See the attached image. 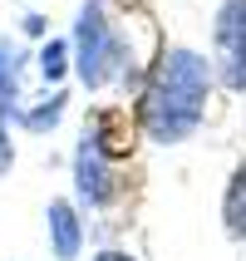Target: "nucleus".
Instances as JSON below:
<instances>
[{
  "label": "nucleus",
  "instance_id": "obj_1",
  "mask_svg": "<svg viewBox=\"0 0 246 261\" xmlns=\"http://www.w3.org/2000/svg\"><path fill=\"white\" fill-rule=\"evenodd\" d=\"M212 79H217V69H212L207 55H197L187 44H173L158 59V69H153V79L143 89V133L162 148L187 143L207 118Z\"/></svg>",
  "mask_w": 246,
  "mask_h": 261
},
{
  "label": "nucleus",
  "instance_id": "obj_2",
  "mask_svg": "<svg viewBox=\"0 0 246 261\" xmlns=\"http://www.w3.org/2000/svg\"><path fill=\"white\" fill-rule=\"evenodd\" d=\"M74 74H79V84L84 89H108L114 79L128 74V40H123V30L118 20L108 15L103 0H79V20H74Z\"/></svg>",
  "mask_w": 246,
  "mask_h": 261
},
{
  "label": "nucleus",
  "instance_id": "obj_3",
  "mask_svg": "<svg viewBox=\"0 0 246 261\" xmlns=\"http://www.w3.org/2000/svg\"><path fill=\"white\" fill-rule=\"evenodd\" d=\"M212 69L227 89H246V0H222L212 15Z\"/></svg>",
  "mask_w": 246,
  "mask_h": 261
},
{
  "label": "nucleus",
  "instance_id": "obj_4",
  "mask_svg": "<svg viewBox=\"0 0 246 261\" xmlns=\"http://www.w3.org/2000/svg\"><path fill=\"white\" fill-rule=\"evenodd\" d=\"M74 192L84 207H108L114 202V163H108V148H103V133L99 128H84L79 148H74Z\"/></svg>",
  "mask_w": 246,
  "mask_h": 261
},
{
  "label": "nucleus",
  "instance_id": "obj_5",
  "mask_svg": "<svg viewBox=\"0 0 246 261\" xmlns=\"http://www.w3.org/2000/svg\"><path fill=\"white\" fill-rule=\"evenodd\" d=\"M44 232H49V251L59 261H79V251H84V217L74 212V202L54 197L44 207Z\"/></svg>",
  "mask_w": 246,
  "mask_h": 261
},
{
  "label": "nucleus",
  "instance_id": "obj_6",
  "mask_svg": "<svg viewBox=\"0 0 246 261\" xmlns=\"http://www.w3.org/2000/svg\"><path fill=\"white\" fill-rule=\"evenodd\" d=\"M222 222L232 242H246V168H236L232 182H227V197H222Z\"/></svg>",
  "mask_w": 246,
  "mask_h": 261
},
{
  "label": "nucleus",
  "instance_id": "obj_7",
  "mask_svg": "<svg viewBox=\"0 0 246 261\" xmlns=\"http://www.w3.org/2000/svg\"><path fill=\"white\" fill-rule=\"evenodd\" d=\"M20 84H25V49L15 40H0V99L20 103Z\"/></svg>",
  "mask_w": 246,
  "mask_h": 261
},
{
  "label": "nucleus",
  "instance_id": "obj_8",
  "mask_svg": "<svg viewBox=\"0 0 246 261\" xmlns=\"http://www.w3.org/2000/svg\"><path fill=\"white\" fill-rule=\"evenodd\" d=\"M64 109H69V99L54 89V94L44 103H35V109H20V103H15V118H20V128H30V133H49L59 118H64Z\"/></svg>",
  "mask_w": 246,
  "mask_h": 261
},
{
  "label": "nucleus",
  "instance_id": "obj_9",
  "mask_svg": "<svg viewBox=\"0 0 246 261\" xmlns=\"http://www.w3.org/2000/svg\"><path fill=\"white\" fill-rule=\"evenodd\" d=\"M69 55H74V49H69V40H49V44L40 49V74L59 84V79L69 74Z\"/></svg>",
  "mask_w": 246,
  "mask_h": 261
},
{
  "label": "nucleus",
  "instance_id": "obj_10",
  "mask_svg": "<svg viewBox=\"0 0 246 261\" xmlns=\"http://www.w3.org/2000/svg\"><path fill=\"white\" fill-rule=\"evenodd\" d=\"M10 118H15V103L0 99V177H10L15 168V138H10Z\"/></svg>",
  "mask_w": 246,
  "mask_h": 261
},
{
  "label": "nucleus",
  "instance_id": "obj_11",
  "mask_svg": "<svg viewBox=\"0 0 246 261\" xmlns=\"http://www.w3.org/2000/svg\"><path fill=\"white\" fill-rule=\"evenodd\" d=\"M94 261H138V256H128V251H99Z\"/></svg>",
  "mask_w": 246,
  "mask_h": 261
}]
</instances>
